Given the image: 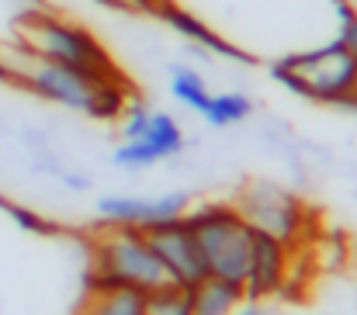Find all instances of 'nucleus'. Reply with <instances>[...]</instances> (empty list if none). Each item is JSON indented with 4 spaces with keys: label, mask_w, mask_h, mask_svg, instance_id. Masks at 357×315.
Returning a JSON list of instances; mask_svg holds the SVG:
<instances>
[{
    "label": "nucleus",
    "mask_w": 357,
    "mask_h": 315,
    "mask_svg": "<svg viewBox=\"0 0 357 315\" xmlns=\"http://www.w3.org/2000/svg\"><path fill=\"white\" fill-rule=\"evenodd\" d=\"M233 315H264V312H260V305H253V302H243V305H239Z\"/></svg>",
    "instance_id": "nucleus-17"
},
{
    "label": "nucleus",
    "mask_w": 357,
    "mask_h": 315,
    "mask_svg": "<svg viewBox=\"0 0 357 315\" xmlns=\"http://www.w3.org/2000/svg\"><path fill=\"white\" fill-rule=\"evenodd\" d=\"M284 277H288V246L281 239L253 229L250 267H246V277H243L246 302L260 305L264 298H274L284 288Z\"/></svg>",
    "instance_id": "nucleus-9"
},
{
    "label": "nucleus",
    "mask_w": 357,
    "mask_h": 315,
    "mask_svg": "<svg viewBox=\"0 0 357 315\" xmlns=\"http://www.w3.org/2000/svg\"><path fill=\"white\" fill-rule=\"evenodd\" d=\"M181 149H184V128L177 125L174 114L153 107L142 135L121 142L119 149L112 153V160L119 167H125V170H142V167H153V163H163V160L177 156Z\"/></svg>",
    "instance_id": "nucleus-8"
},
{
    "label": "nucleus",
    "mask_w": 357,
    "mask_h": 315,
    "mask_svg": "<svg viewBox=\"0 0 357 315\" xmlns=\"http://www.w3.org/2000/svg\"><path fill=\"white\" fill-rule=\"evenodd\" d=\"M250 114H253V101L243 91H219V94H212L208 107L202 111V118L212 128H233L239 121H246Z\"/></svg>",
    "instance_id": "nucleus-14"
},
{
    "label": "nucleus",
    "mask_w": 357,
    "mask_h": 315,
    "mask_svg": "<svg viewBox=\"0 0 357 315\" xmlns=\"http://www.w3.org/2000/svg\"><path fill=\"white\" fill-rule=\"evenodd\" d=\"M167 84H170L174 101H181V105L188 107V111H195V114H202V111L208 107V101H212L208 80H205L198 70H191V66H170Z\"/></svg>",
    "instance_id": "nucleus-13"
},
{
    "label": "nucleus",
    "mask_w": 357,
    "mask_h": 315,
    "mask_svg": "<svg viewBox=\"0 0 357 315\" xmlns=\"http://www.w3.org/2000/svg\"><path fill=\"white\" fill-rule=\"evenodd\" d=\"M73 315H146V291H135V288H87Z\"/></svg>",
    "instance_id": "nucleus-12"
},
{
    "label": "nucleus",
    "mask_w": 357,
    "mask_h": 315,
    "mask_svg": "<svg viewBox=\"0 0 357 315\" xmlns=\"http://www.w3.org/2000/svg\"><path fill=\"white\" fill-rule=\"evenodd\" d=\"M146 315H195L191 312V291L181 284H163L156 291H146Z\"/></svg>",
    "instance_id": "nucleus-15"
},
{
    "label": "nucleus",
    "mask_w": 357,
    "mask_h": 315,
    "mask_svg": "<svg viewBox=\"0 0 357 315\" xmlns=\"http://www.w3.org/2000/svg\"><path fill=\"white\" fill-rule=\"evenodd\" d=\"M337 38L347 45V52L357 59V7L351 0L337 10Z\"/></svg>",
    "instance_id": "nucleus-16"
},
{
    "label": "nucleus",
    "mask_w": 357,
    "mask_h": 315,
    "mask_svg": "<svg viewBox=\"0 0 357 315\" xmlns=\"http://www.w3.org/2000/svg\"><path fill=\"white\" fill-rule=\"evenodd\" d=\"M14 42L24 45L35 56L66 63L73 70L94 73V77H108V80H121L119 66L112 59V52L77 21H66L59 14L49 10H21L14 17Z\"/></svg>",
    "instance_id": "nucleus-4"
},
{
    "label": "nucleus",
    "mask_w": 357,
    "mask_h": 315,
    "mask_svg": "<svg viewBox=\"0 0 357 315\" xmlns=\"http://www.w3.org/2000/svg\"><path fill=\"white\" fill-rule=\"evenodd\" d=\"M233 208L243 215L250 229L267 232L284 246H291L295 236L302 232V201L271 180H250L246 187H239Z\"/></svg>",
    "instance_id": "nucleus-6"
},
{
    "label": "nucleus",
    "mask_w": 357,
    "mask_h": 315,
    "mask_svg": "<svg viewBox=\"0 0 357 315\" xmlns=\"http://www.w3.org/2000/svg\"><path fill=\"white\" fill-rule=\"evenodd\" d=\"M191 291V312L195 315H233L246 302L243 295V284L236 281H222V277H212L205 274Z\"/></svg>",
    "instance_id": "nucleus-11"
},
{
    "label": "nucleus",
    "mask_w": 357,
    "mask_h": 315,
    "mask_svg": "<svg viewBox=\"0 0 357 315\" xmlns=\"http://www.w3.org/2000/svg\"><path fill=\"white\" fill-rule=\"evenodd\" d=\"M191 208V198L184 191H170V194H160V198H139V194H105L98 201V215L101 222H112V225H135V229H146L153 222H163V218H177Z\"/></svg>",
    "instance_id": "nucleus-10"
},
{
    "label": "nucleus",
    "mask_w": 357,
    "mask_h": 315,
    "mask_svg": "<svg viewBox=\"0 0 357 315\" xmlns=\"http://www.w3.org/2000/svg\"><path fill=\"white\" fill-rule=\"evenodd\" d=\"M0 84L28 91L42 101L87 114L94 121H119L125 101L132 98L125 77L121 80L94 77L66 63L35 56L17 42H0Z\"/></svg>",
    "instance_id": "nucleus-1"
},
{
    "label": "nucleus",
    "mask_w": 357,
    "mask_h": 315,
    "mask_svg": "<svg viewBox=\"0 0 357 315\" xmlns=\"http://www.w3.org/2000/svg\"><path fill=\"white\" fill-rule=\"evenodd\" d=\"M146 243L153 246V253L160 256L163 270L170 274L174 284L181 288H195L202 277H205V263H202V253H198V243L184 222V215L177 218H163V222H153L142 229Z\"/></svg>",
    "instance_id": "nucleus-7"
},
{
    "label": "nucleus",
    "mask_w": 357,
    "mask_h": 315,
    "mask_svg": "<svg viewBox=\"0 0 357 315\" xmlns=\"http://www.w3.org/2000/svg\"><path fill=\"white\" fill-rule=\"evenodd\" d=\"M184 222L198 243L205 274L243 284L253 246V229L243 222V215L226 201H205L184 211Z\"/></svg>",
    "instance_id": "nucleus-5"
},
{
    "label": "nucleus",
    "mask_w": 357,
    "mask_h": 315,
    "mask_svg": "<svg viewBox=\"0 0 357 315\" xmlns=\"http://www.w3.org/2000/svg\"><path fill=\"white\" fill-rule=\"evenodd\" d=\"M87 288H135V291H156L170 284V274L163 270L160 256L146 243L142 229L135 225H112L101 222L87 236Z\"/></svg>",
    "instance_id": "nucleus-3"
},
{
    "label": "nucleus",
    "mask_w": 357,
    "mask_h": 315,
    "mask_svg": "<svg viewBox=\"0 0 357 315\" xmlns=\"http://www.w3.org/2000/svg\"><path fill=\"white\" fill-rule=\"evenodd\" d=\"M267 73L288 94L312 105L340 107V111L357 91V59L340 38H326L309 49L284 52L267 63Z\"/></svg>",
    "instance_id": "nucleus-2"
}]
</instances>
